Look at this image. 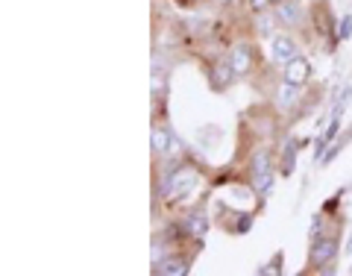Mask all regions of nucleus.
I'll use <instances>...</instances> for the list:
<instances>
[{
  "mask_svg": "<svg viewBox=\"0 0 352 276\" xmlns=\"http://www.w3.org/2000/svg\"><path fill=\"white\" fill-rule=\"evenodd\" d=\"M276 150L270 145H258L247 153V180L250 189L256 191L261 200L273 191V176H276Z\"/></svg>",
  "mask_w": 352,
  "mask_h": 276,
  "instance_id": "obj_1",
  "label": "nucleus"
},
{
  "mask_svg": "<svg viewBox=\"0 0 352 276\" xmlns=\"http://www.w3.org/2000/svg\"><path fill=\"white\" fill-rule=\"evenodd\" d=\"M340 253V229H320L308 235V262L305 268L311 273H335V262Z\"/></svg>",
  "mask_w": 352,
  "mask_h": 276,
  "instance_id": "obj_2",
  "label": "nucleus"
},
{
  "mask_svg": "<svg viewBox=\"0 0 352 276\" xmlns=\"http://www.w3.org/2000/svg\"><path fill=\"white\" fill-rule=\"evenodd\" d=\"M200 250H203V244H194L191 250L176 247L164 259L153 262L150 273L153 276H185V273H191V264H194V259H197V253H200Z\"/></svg>",
  "mask_w": 352,
  "mask_h": 276,
  "instance_id": "obj_3",
  "label": "nucleus"
},
{
  "mask_svg": "<svg viewBox=\"0 0 352 276\" xmlns=\"http://www.w3.org/2000/svg\"><path fill=\"white\" fill-rule=\"evenodd\" d=\"M206 76H208V85H212V92H229L235 83H238V74L232 68V59H229V53H214V56L206 59Z\"/></svg>",
  "mask_w": 352,
  "mask_h": 276,
  "instance_id": "obj_4",
  "label": "nucleus"
},
{
  "mask_svg": "<svg viewBox=\"0 0 352 276\" xmlns=\"http://www.w3.org/2000/svg\"><path fill=\"white\" fill-rule=\"evenodd\" d=\"M308 18H311V24H314L317 39H329L332 47L340 44L338 41V21H335V12H332V3H329V0H311Z\"/></svg>",
  "mask_w": 352,
  "mask_h": 276,
  "instance_id": "obj_5",
  "label": "nucleus"
},
{
  "mask_svg": "<svg viewBox=\"0 0 352 276\" xmlns=\"http://www.w3.org/2000/svg\"><path fill=\"white\" fill-rule=\"evenodd\" d=\"M226 53H229V59H232V68H235V74H238V80H250V76L256 74L258 62H261L258 50H256V44L247 41V39L235 41Z\"/></svg>",
  "mask_w": 352,
  "mask_h": 276,
  "instance_id": "obj_6",
  "label": "nucleus"
},
{
  "mask_svg": "<svg viewBox=\"0 0 352 276\" xmlns=\"http://www.w3.org/2000/svg\"><path fill=\"white\" fill-rule=\"evenodd\" d=\"M179 145L176 132L170 129L168 120H153V129H150V150L156 159H164L168 153H173V147Z\"/></svg>",
  "mask_w": 352,
  "mask_h": 276,
  "instance_id": "obj_7",
  "label": "nucleus"
},
{
  "mask_svg": "<svg viewBox=\"0 0 352 276\" xmlns=\"http://www.w3.org/2000/svg\"><path fill=\"white\" fill-rule=\"evenodd\" d=\"M273 15H276L279 27L285 30H300L308 21V9L302 6V0H282V3L273 6Z\"/></svg>",
  "mask_w": 352,
  "mask_h": 276,
  "instance_id": "obj_8",
  "label": "nucleus"
},
{
  "mask_svg": "<svg viewBox=\"0 0 352 276\" xmlns=\"http://www.w3.org/2000/svg\"><path fill=\"white\" fill-rule=\"evenodd\" d=\"M300 41H296L291 32H276V36L270 39V62L273 68H282L285 62H291L294 56H300Z\"/></svg>",
  "mask_w": 352,
  "mask_h": 276,
  "instance_id": "obj_9",
  "label": "nucleus"
},
{
  "mask_svg": "<svg viewBox=\"0 0 352 276\" xmlns=\"http://www.w3.org/2000/svg\"><path fill=\"white\" fill-rule=\"evenodd\" d=\"M311 76H314V65L308 56H294L291 62H285L282 65V80L285 83H294V85H311Z\"/></svg>",
  "mask_w": 352,
  "mask_h": 276,
  "instance_id": "obj_10",
  "label": "nucleus"
},
{
  "mask_svg": "<svg viewBox=\"0 0 352 276\" xmlns=\"http://www.w3.org/2000/svg\"><path fill=\"white\" fill-rule=\"evenodd\" d=\"M302 97H305V85H294V83H276V92H273V100H276L279 112H296L302 106Z\"/></svg>",
  "mask_w": 352,
  "mask_h": 276,
  "instance_id": "obj_11",
  "label": "nucleus"
},
{
  "mask_svg": "<svg viewBox=\"0 0 352 276\" xmlns=\"http://www.w3.org/2000/svg\"><path fill=\"white\" fill-rule=\"evenodd\" d=\"M217 224L226 229L229 235H247L252 229V215L247 212H232L229 206H217Z\"/></svg>",
  "mask_w": 352,
  "mask_h": 276,
  "instance_id": "obj_12",
  "label": "nucleus"
},
{
  "mask_svg": "<svg viewBox=\"0 0 352 276\" xmlns=\"http://www.w3.org/2000/svg\"><path fill=\"white\" fill-rule=\"evenodd\" d=\"M185 220V226H188V235L194 241H203L206 233H208V226H212V215L206 212V203H197L194 209H188V212L182 215Z\"/></svg>",
  "mask_w": 352,
  "mask_h": 276,
  "instance_id": "obj_13",
  "label": "nucleus"
},
{
  "mask_svg": "<svg viewBox=\"0 0 352 276\" xmlns=\"http://www.w3.org/2000/svg\"><path fill=\"white\" fill-rule=\"evenodd\" d=\"M270 9H264V12L252 15V27H256V32H258L261 39H273V36H276V27H279V21H276V15H273Z\"/></svg>",
  "mask_w": 352,
  "mask_h": 276,
  "instance_id": "obj_14",
  "label": "nucleus"
},
{
  "mask_svg": "<svg viewBox=\"0 0 352 276\" xmlns=\"http://www.w3.org/2000/svg\"><path fill=\"white\" fill-rule=\"evenodd\" d=\"M296 168V138H285V145L279 150V173L282 176H291V171Z\"/></svg>",
  "mask_w": 352,
  "mask_h": 276,
  "instance_id": "obj_15",
  "label": "nucleus"
},
{
  "mask_svg": "<svg viewBox=\"0 0 352 276\" xmlns=\"http://www.w3.org/2000/svg\"><path fill=\"white\" fill-rule=\"evenodd\" d=\"M352 39V12H344L338 21V41H349Z\"/></svg>",
  "mask_w": 352,
  "mask_h": 276,
  "instance_id": "obj_16",
  "label": "nucleus"
},
{
  "mask_svg": "<svg viewBox=\"0 0 352 276\" xmlns=\"http://www.w3.org/2000/svg\"><path fill=\"white\" fill-rule=\"evenodd\" d=\"M282 262H285V253H276V259H273L270 264H261V268H258L256 273H258V276H267V273L279 276V273H282Z\"/></svg>",
  "mask_w": 352,
  "mask_h": 276,
  "instance_id": "obj_17",
  "label": "nucleus"
},
{
  "mask_svg": "<svg viewBox=\"0 0 352 276\" xmlns=\"http://www.w3.org/2000/svg\"><path fill=\"white\" fill-rule=\"evenodd\" d=\"M346 256H352V233H349V238H346Z\"/></svg>",
  "mask_w": 352,
  "mask_h": 276,
  "instance_id": "obj_18",
  "label": "nucleus"
},
{
  "mask_svg": "<svg viewBox=\"0 0 352 276\" xmlns=\"http://www.w3.org/2000/svg\"><path fill=\"white\" fill-rule=\"evenodd\" d=\"M276 3H282V0H270V6H276Z\"/></svg>",
  "mask_w": 352,
  "mask_h": 276,
  "instance_id": "obj_19",
  "label": "nucleus"
}]
</instances>
